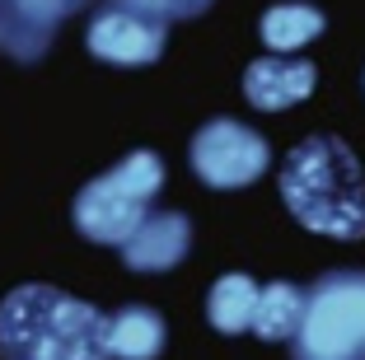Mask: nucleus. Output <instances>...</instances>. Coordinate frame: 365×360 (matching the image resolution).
<instances>
[{
    "label": "nucleus",
    "mask_w": 365,
    "mask_h": 360,
    "mask_svg": "<svg viewBox=\"0 0 365 360\" xmlns=\"http://www.w3.org/2000/svg\"><path fill=\"white\" fill-rule=\"evenodd\" d=\"M281 202L314 234L365 239V173L337 136H309L281 159Z\"/></svg>",
    "instance_id": "nucleus-1"
},
{
    "label": "nucleus",
    "mask_w": 365,
    "mask_h": 360,
    "mask_svg": "<svg viewBox=\"0 0 365 360\" xmlns=\"http://www.w3.org/2000/svg\"><path fill=\"white\" fill-rule=\"evenodd\" d=\"M108 314L61 286L29 281L0 299V360H108Z\"/></svg>",
    "instance_id": "nucleus-2"
},
{
    "label": "nucleus",
    "mask_w": 365,
    "mask_h": 360,
    "mask_svg": "<svg viewBox=\"0 0 365 360\" xmlns=\"http://www.w3.org/2000/svg\"><path fill=\"white\" fill-rule=\"evenodd\" d=\"M160 187H164V159L155 150H131L122 164H113L108 173L89 178L76 192L71 220L85 239L122 248L131 230L150 215V202L160 197Z\"/></svg>",
    "instance_id": "nucleus-3"
},
{
    "label": "nucleus",
    "mask_w": 365,
    "mask_h": 360,
    "mask_svg": "<svg viewBox=\"0 0 365 360\" xmlns=\"http://www.w3.org/2000/svg\"><path fill=\"white\" fill-rule=\"evenodd\" d=\"M290 360H365V272H323L304 290Z\"/></svg>",
    "instance_id": "nucleus-4"
},
{
    "label": "nucleus",
    "mask_w": 365,
    "mask_h": 360,
    "mask_svg": "<svg viewBox=\"0 0 365 360\" xmlns=\"http://www.w3.org/2000/svg\"><path fill=\"white\" fill-rule=\"evenodd\" d=\"M272 164L267 140L253 127L235 122V117H211L202 131L192 136V173L206 182V187H248L258 182Z\"/></svg>",
    "instance_id": "nucleus-5"
},
{
    "label": "nucleus",
    "mask_w": 365,
    "mask_h": 360,
    "mask_svg": "<svg viewBox=\"0 0 365 360\" xmlns=\"http://www.w3.org/2000/svg\"><path fill=\"white\" fill-rule=\"evenodd\" d=\"M85 43L108 66H150V61H160L164 43H169V19L140 10L131 0H108L103 10L89 19Z\"/></svg>",
    "instance_id": "nucleus-6"
},
{
    "label": "nucleus",
    "mask_w": 365,
    "mask_h": 360,
    "mask_svg": "<svg viewBox=\"0 0 365 360\" xmlns=\"http://www.w3.org/2000/svg\"><path fill=\"white\" fill-rule=\"evenodd\" d=\"M192 248V220L182 211H150L122 244V262L131 272H169Z\"/></svg>",
    "instance_id": "nucleus-7"
},
{
    "label": "nucleus",
    "mask_w": 365,
    "mask_h": 360,
    "mask_svg": "<svg viewBox=\"0 0 365 360\" xmlns=\"http://www.w3.org/2000/svg\"><path fill=\"white\" fill-rule=\"evenodd\" d=\"M66 14L52 0H0V52L19 66L43 61Z\"/></svg>",
    "instance_id": "nucleus-8"
},
{
    "label": "nucleus",
    "mask_w": 365,
    "mask_h": 360,
    "mask_svg": "<svg viewBox=\"0 0 365 360\" xmlns=\"http://www.w3.org/2000/svg\"><path fill=\"white\" fill-rule=\"evenodd\" d=\"M314 85H319V71H314V61H300V56H262L244 71V98L262 113L295 108L300 98L314 94Z\"/></svg>",
    "instance_id": "nucleus-9"
},
{
    "label": "nucleus",
    "mask_w": 365,
    "mask_h": 360,
    "mask_svg": "<svg viewBox=\"0 0 365 360\" xmlns=\"http://www.w3.org/2000/svg\"><path fill=\"white\" fill-rule=\"evenodd\" d=\"M164 318L150 304H127L108 318L103 332V351L108 360H155L164 351Z\"/></svg>",
    "instance_id": "nucleus-10"
},
{
    "label": "nucleus",
    "mask_w": 365,
    "mask_h": 360,
    "mask_svg": "<svg viewBox=\"0 0 365 360\" xmlns=\"http://www.w3.org/2000/svg\"><path fill=\"white\" fill-rule=\"evenodd\" d=\"M304 318V286L295 281H272L258 290V304H253V328L262 341H290L295 328Z\"/></svg>",
    "instance_id": "nucleus-11"
},
{
    "label": "nucleus",
    "mask_w": 365,
    "mask_h": 360,
    "mask_svg": "<svg viewBox=\"0 0 365 360\" xmlns=\"http://www.w3.org/2000/svg\"><path fill=\"white\" fill-rule=\"evenodd\" d=\"M253 304H258V281L244 276V272H230V276H220L211 286V295H206V318H211L215 332L235 337V332L253 328Z\"/></svg>",
    "instance_id": "nucleus-12"
},
{
    "label": "nucleus",
    "mask_w": 365,
    "mask_h": 360,
    "mask_svg": "<svg viewBox=\"0 0 365 360\" xmlns=\"http://www.w3.org/2000/svg\"><path fill=\"white\" fill-rule=\"evenodd\" d=\"M258 33H262V43H267L272 52H295V47L314 43L323 33V10L295 5V0H290V5H272V10L262 14Z\"/></svg>",
    "instance_id": "nucleus-13"
},
{
    "label": "nucleus",
    "mask_w": 365,
    "mask_h": 360,
    "mask_svg": "<svg viewBox=\"0 0 365 360\" xmlns=\"http://www.w3.org/2000/svg\"><path fill=\"white\" fill-rule=\"evenodd\" d=\"M131 5H140V10L160 14V19H197V14L211 10L215 0H131Z\"/></svg>",
    "instance_id": "nucleus-14"
},
{
    "label": "nucleus",
    "mask_w": 365,
    "mask_h": 360,
    "mask_svg": "<svg viewBox=\"0 0 365 360\" xmlns=\"http://www.w3.org/2000/svg\"><path fill=\"white\" fill-rule=\"evenodd\" d=\"M52 5H56V10H61V14H76V10H85L89 0H52Z\"/></svg>",
    "instance_id": "nucleus-15"
}]
</instances>
